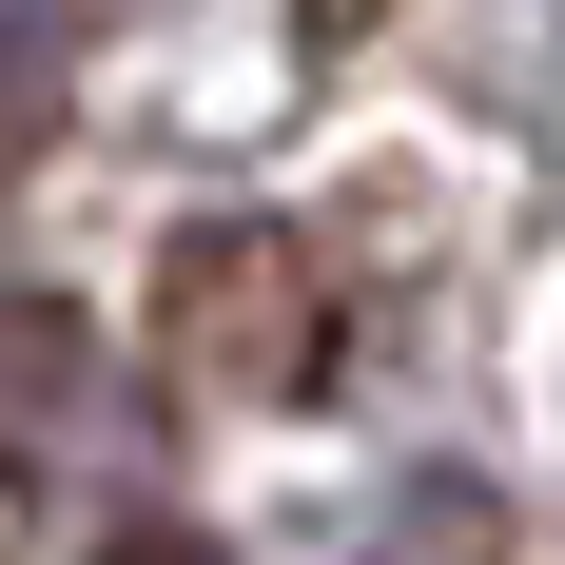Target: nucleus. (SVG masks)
<instances>
[{
  "label": "nucleus",
  "mask_w": 565,
  "mask_h": 565,
  "mask_svg": "<svg viewBox=\"0 0 565 565\" xmlns=\"http://www.w3.org/2000/svg\"><path fill=\"white\" fill-rule=\"evenodd\" d=\"M175 351L215 371V391H312L332 371V292H312V254H292L274 215H215V234H175Z\"/></svg>",
  "instance_id": "nucleus-1"
},
{
  "label": "nucleus",
  "mask_w": 565,
  "mask_h": 565,
  "mask_svg": "<svg viewBox=\"0 0 565 565\" xmlns=\"http://www.w3.org/2000/svg\"><path fill=\"white\" fill-rule=\"evenodd\" d=\"M391 565H526V546H508V508H468V488H409Z\"/></svg>",
  "instance_id": "nucleus-2"
},
{
  "label": "nucleus",
  "mask_w": 565,
  "mask_h": 565,
  "mask_svg": "<svg viewBox=\"0 0 565 565\" xmlns=\"http://www.w3.org/2000/svg\"><path fill=\"white\" fill-rule=\"evenodd\" d=\"M98 565H234V546H215V526H117Z\"/></svg>",
  "instance_id": "nucleus-3"
}]
</instances>
